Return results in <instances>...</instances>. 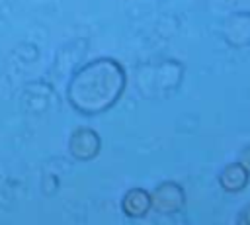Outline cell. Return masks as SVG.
<instances>
[{
  "instance_id": "obj_1",
  "label": "cell",
  "mask_w": 250,
  "mask_h": 225,
  "mask_svg": "<svg viewBox=\"0 0 250 225\" xmlns=\"http://www.w3.org/2000/svg\"><path fill=\"white\" fill-rule=\"evenodd\" d=\"M125 88V67L113 57H98L74 70L66 86V102L76 113L96 117L115 108Z\"/></svg>"
},
{
  "instance_id": "obj_2",
  "label": "cell",
  "mask_w": 250,
  "mask_h": 225,
  "mask_svg": "<svg viewBox=\"0 0 250 225\" xmlns=\"http://www.w3.org/2000/svg\"><path fill=\"white\" fill-rule=\"evenodd\" d=\"M152 211L160 215H174L186 207V190L176 180H164L150 192Z\"/></svg>"
},
{
  "instance_id": "obj_3",
  "label": "cell",
  "mask_w": 250,
  "mask_h": 225,
  "mask_svg": "<svg viewBox=\"0 0 250 225\" xmlns=\"http://www.w3.org/2000/svg\"><path fill=\"white\" fill-rule=\"evenodd\" d=\"M68 153L78 162H90L102 153V137L92 127H76L68 137Z\"/></svg>"
},
{
  "instance_id": "obj_4",
  "label": "cell",
  "mask_w": 250,
  "mask_h": 225,
  "mask_svg": "<svg viewBox=\"0 0 250 225\" xmlns=\"http://www.w3.org/2000/svg\"><path fill=\"white\" fill-rule=\"evenodd\" d=\"M121 211L131 217V219H143L152 211V202H150V192L145 188H129L121 202H119Z\"/></svg>"
},
{
  "instance_id": "obj_5",
  "label": "cell",
  "mask_w": 250,
  "mask_h": 225,
  "mask_svg": "<svg viewBox=\"0 0 250 225\" xmlns=\"http://www.w3.org/2000/svg\"><path fill=\"white\" fill-rule=\"evenodd\" d=\"M250 182V172L236 160V162H229L221 174H219V186L223 192L227 194H238L242 192Z\"/></svg>"
},
{
  "instance_id": "obj_6",
  "label": "cell",
  "mask_w": 250,
  "mask_h": 225,
  "mask_svg": "<svg viewBox=\"0 0 250 225\" xmlns=\"http://www.w3.org/2000/svg\"><path fill=\"white\" fill-rule=\"evenodd\" d=\"M238 162H240V164H242V166H244V168H246V170L250 172V143H248V145H246V147H244V149L240 151Z\"/></svg>"
},
{
  "instance_id": "obj_7",
  "label": "cell",
  "mask_w": 250,
  "mask_h": 225,
  "mask_svg": "<svg viewBox=\"0 0 250 225\" xmlns=\"http://www.w3.org/2000/svg\"><path fill=\"white\" fill-rule=\"evenodd\" d=\"M236 223H240V225H250V203H248V205L238 213Z\"/></svg>"
}]
</instances>
